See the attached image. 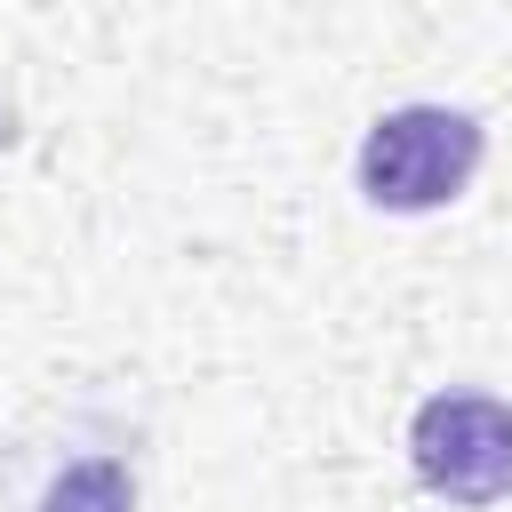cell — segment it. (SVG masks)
Here are the masks:
<instances>
[{"instance_id": "6da1fadb", "label": "cell", "mask_w": 512, "mask_h": 512, "mask_svg": "<svg viewBox=\"0 0 512 512\" xmlns=\"http://www.w3.org/2000/svg\"><path fill=\"white\" fill-rule=\"evenodd\" d=\"M488 160V128L456 104H400L360 136V200L384 216H424L448 208Z\"/></svg>"}, {"instance_id": "7a4b0ae2", "label": "cell", "mask_w": 512, "mask_h": 512, "mask_svg": "<svg viewBox=\"0 0 512 512\" xmlns=\"http://www.w3.org/2000/svg\"><path fill=\"white\" fill-rule=\"evenodd\" d=\"M408 464L416 480L456 504V512H488L512 496V400L496 392H472V384H448L416 408L408 424Z\"/></svg>"}, {"instance_id": "3957f363", "label": "cell", "mask_w": 512, "mask_h": 512, "mask_svg": "<svg viewBox=\"0 0 512 512\" xmlns=\"http://www.w3.org/2000/svg\"><path fill=\"white\" fill-rule=\"evenodd\" d=\"M40 512H136V472L120 456H72L48 480Z\"/></svg>"}]
</instances>
